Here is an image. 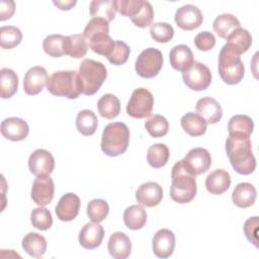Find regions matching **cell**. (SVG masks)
<instances>
[{"instance_id": "obj_40", "label": "cell", "mask_w": 259, "mask_h": 259, "mask_svg": "<svg viewBox=\"0 0 259 259\" xmlns=\"http://www.w3.org/2000/svg\"><path fill=\"white\" fill-rule=\"evenodd\" d=\"M145 127L151 137L162 138L168 134L169 122L163 115L154 114L145 122Z\"/></svg>"}, {"instance_id": "obj_17", "label": "cell", "mask_w": 259, "mask_h": 259, "mask_svg": "<svg viewBox=\"0 0 259 259\" xmlns=\"http://www.w3.org/2000/svg\"><path fill=\"white\" fill-rule=\"evenodd\" d=\"M80 205L81 201L79 196L75 193L69 192L60 198L55 211L60 221L70 222L78 215Z\"/></svg>"}, {"instance_id": "obj_31", "label": "cell", "mask_w": 259, "mask_h": 259, "mask_svg": "<svg viewBox=\"0 0 259 259\" xmlns=\"http://www.w3.org/2000/svg\"><path fill=\"white\" fill-rule=\"evenodd\" d=\"M123 223L130 230H140L147 223V212L142 205H131L123 212Z\"/></svg>"}, {"instance_id": "obj_6", "label": "cell", "mask_w": 259, "mask_h": 259, "mask_svg": "<svg viewBox=\"0 0 259 259\" xmlns=\"http://www.w3.org/2000/svg\"><path fill=\"white\" fill-rule=\"evenodd\" d=\"M130 143V130L123 122H111L107 124L101 137V150L109 157H117L123 154Z\"/></svg>"}, {"instance_id": "obj_21", "label": "cell", "mask_w": 259, "mask_h": 259, "mask_svg": "<svg viewBox=\"0 0 259 259\" xmlns=\"http://www.w3.org/2000/svg\"><path fill=\"white\" fill-rule=\"evenodd\" d=\"M196 113L199 114L207 123L213 124L221 120L223 116V109L221 104L213 98L205 96L197 100Z\"/></svg>"}, {"instance_id": "obj_20", "label": "cell", "mask_w": 259, "mask_h": 259, "mask_svg": "<svg viewBox=\"0 0 259 259\" xmlns=\"http://www.w3.org/2000/svg\"><path fill=\"white\" fill-rule=\"evenodd\" d=\"M104 238V229L98 223H87L79 233V244L88 250L100 246Z\"/></svg>"}, {"instance_id": "obj_33", "label": "cell", "mask_w": 259, "mask_h": 259, "mask_svg": "<svg viewBox=\"0 0 259 259\" xmlns=\"http://www.w3.org/2000/svg\"><path fill=\"white\" fill-rule=\"evenodd\" d=\"M1 97L7 99L12 97L18 89V76L9 68H2L0 71Z\"/></svg>"}, {"instance_id": "obj_41", "label": "cell", "mask_w": 259, "mask_h": 259, "mask_svg": "<svg viewBox=\"0 0 259 259\" xmlns=\"http://www.w3.org/2000/svg\"><path fill=\"white\" fill-rule=\"evenodd\" d=\"M227 44L232 45L243 54L250 49L252 45V36L247 29L240 27L227 37Z\"/></svg>"}, {"instance_id": "obj_29", "label": "cell", "mask_w": 259, "mask_h": 259, "mask_svg": "<svg viewBox=\"0 0 259 259\" xmlns=\"http://www.w3.org/2000/svg\"><path fill=\"white\" fill-rule=\"evenodd\" d=\"M181 126L189 136L199 137L206 132L207 122L199 114L187 112L181 117Z\"/></svg>"}, {"instance_id": "obj_34", "label": "cell", "mask_w": 259, "mask_h": 259, "mask_svg": "<svg viewBox=\"0 0 259 259\" xmlns=\"http://www.w3.org/2000/svg\"><path fill=\"white\" fill-rule=\"evenodd\" d=\"M98 126V120L92 110H81L76 117V127L83 136H92L95 134Z\"/></svg>"}, {"instance_id": "obj_45", "label": "cell", "mask_w": 259, "mask_h": 259, "mask_svg": "<svg viewBox=\"0 0 259 259\" xmlns=\"http://www.w3.org/2000/svg\"><path fill=\"white\" fill-rule=\"evenodd\" d=\"M130 53H131L130 47L125 42L121 40H115L112 51L106 58L108 62L111 63L112 65L120 66L127 61L130 57Z\"/></svg>"}, {"instance_id": "obj_4", "label": "cell", "mask_w": 259, "mask_h": 259, "mask_svg": "<svg viewBox=\"0 0 259 259\" xmlns=\"http://www.w3.org/2000/svg\"><path fill=\"white\" fill-rule=\"evenodd\" d=\"M109 22L102 18H92L84 28L83 35L88 47L96 54L107 57L114 47L109 35Z\"/></svg>"}, {"instance_id": "obj_39", "label": "cell", "mask_w": 259, "mask_h": 259, "mask_svg": "<svg viewBox=\"0 0 259 259\" xmlns=\"http://www.w3.org/2000/svg\"><path fill=\"white\" fill-rule=\"evenodd\" d=\"M22 39L21 30L13 25L1 26L0 28V46L2 49L10 50L20 44Z\"/></svg>"}, {"instance_id": "obj_25", "label": "cell", "mask_w": 259, "mask_h": 259, "mask_svg": "<svg viewBox=\"0 0 259 259\" xmlns=\"http://www.w3.org/2000/svg\"><path fill=\"white\" fill-rule=\"evenodd\" d=\"M169 59L172 68L180 72L186 71L194 62L192 51L186 45H178L172 48Z\"/></svg>"}, {"instance_id": "obj_14", "label": "cell", "mask_w": 259, "mask_h": 259, "mask_svg": "<svg viewBox=\"0 0 259 259\" xmlns=\"http://www.w3.org/2000/svg\"><path fill=\"white\" fill-rule=\"evenodd\" d=\"M55 193V184L49 176L36 177L31 187V199L39 206H46L52 202Z\"/></svg>"}, {"instance_id": "obj_44", "label": "cell", "mask_w": 259, "mask_h": 259, "mask_svg": "<svg viewBox=\"0 0 259 259\" xmlns=\"http://www.w3.org/2000/svg\"><path fill=\"white\" fill-rule=\"evenodd\" d=\"M150 34L157 42L165 44L170 41L174 36V29L167 22H156L150 26Z\"/></svg>"}, {"instance_id": "obj_16", "label": "cell", "mask_w": 259, "mask_h": 259, "mask_svg": "<svg viewBox=\"0 0 259 259\" xmlns=\"http://www.w3.org/2000/svg\"><path fill=\"white\" fill-rule=\"evenodd\" d=\"M153 252L158 258H168L173 254L175 248V235L168 229L156 232L152 241Z\"/></svg>"}, {"instance_id": "obj_30", "label": "cell", "mask_w": 259, "mask_h": 259, "mask_svg": "<svg viewBox=\"0 0 259 259\" xmlns=\"http://www.w3.org/2000/svg\"><path fill=\"white\" fill-rule=\"evenodd\" d=\"M92 18H102L108 22L115 17V0H94L89 7Z\"/></svg>"}, {"instance_id": "obj_23", "label": "cell", "mask_w": 259, "mask_h": 259, "mask_svg": "<svg viewBox=\"0 0 259 259\" xmlns=\"http://www.w3.org/2000/svg\"><path fill=\"white\" fill-rule=\"evenodd\" d=\"M257 197L255 186L249 182H241L236 185L232 193V200L235 205L246 208L254 204Z\"/></svg>"}, {"instance_id": "obj_5", "label": "cell", "mask_w": 259, "mask_h": 259, "mask_svg": "<svg viewBox=\"0 0 259 259\" xmlns=\"http://www.w3.org/2000/svg\"><path fill=\"white\" fill-rule=\"evenodd\" d=\"M107 77L105 66L98 61L84 59L78 71L79 91L84 95L95 94Z\"/></svg>"}, {"instance_id": "obj_27", "label": "cell", "mask_w": 259, "mask_h": 259, "mask_svg": "<svg viewBox=\"0 0 259 259\" xmlns=\"http://www.w3.org/2000/svg\"><path fill=\"white\" fill-rule=\"evenodd\" d=\"M21 245L23 250L33 258L42 257L47 250L46 238L34 232L27 233L23 237Z\"/></svg>"}, {"instance_id": "obj_32", "label": "cell", "mask_w": 259, "mask_h": 259, "mask_svg": "<svg viewBox=\"0 0 259 259\" xmlns=\"http://www.w3.org/2000/svg\"><path fill=\"white\" fill-rule=\"evenodd\" d=\"M97 108L102 117L113 119L120 112V101L115 95L107 93L99 98L97 102Z\"/></svg>"}, {"instance_id": "obj_15", "label": "cell", "mask_w": 259, "mask_h": 259, "mask_svg": "<svg viewBox=\"0 0 259 259\" xmlns=\"http://www.w3.org/2000/svg\"><path fill=\"white\" fill-rule=\"evenodd\" d=\"M162 198L163 189L159 183L154 181L143 183L136 191V199L142 206H157L161 202Z\"/></svg>"}, {"instance_id": "obj_38", "label": "cell", "mask_w": 259, "mask_h": 259, "mask_svg": "<svg viewBox=\"0 0 259 259\" xmlns=\"http://www.w3.org/2000/svg\"><path fill=\"white\" fill-rule=\"evenodd\" d=\"M88 50V44L83 34H72L67 36L66 55L71 58L80 59L83 58Z\"/></svg>"}, {"instance_id": "obj_18", "label": "cell", "mask_w": 259, "mask_h": 259, "mask_svg": "<svg viewBox=\"0 0 259 259\" xmlns=\"http://www.w3.org/2000/svg\"><path fill=\"white\" fill-rule=\"evenodd\" d=\"M47 80L48 74L44 67H31L24 75L23 90L27 95H36L44 89Z\"/></svg>"}, {"instance_id": "obj_43", "label": "cell", "mask_w": 259, "mask_h": 259, "mask_svg": "<svg viewBox=\"0 0 259 259\" xmlns=\"http://www.w3.org/2000/svg\"><path fill=\"white\" fill-rule=\"evenodd\" d=\"M31 225L40 231L49 230L53 225V218L50 210L44 206L35 207L30 213Z\"/></svg>"}, {"instance_id": "obj_46", "label": "cell", "mask_w": 259, "mask_h": 259, "mask_svg": "<svg viewBox=\"0 0 259 259\" xmlns=\"http://www.w3.org/2000/svg\"><path fill=\"white\" fill-rule=\"evenodd\" d=\"M258 226L259 218L251 217L244 224V233L247 240L258 248Z\"/></svg>"}, {"instance_id": "obj_13", "label": "cell", "mask_w": 259, "mask_h": 259, "mask_svg": "<svg viewBox=\"0 0 259 259\" xmlns=\"http://www.w3.org/2000/svg\"><path fill=\"white\" fill-rule=\"evenodd\" d=\"M177 26L183 30H193L202 23L203 16L200 9L192 4H186L179 7L174 16Z\"/></svg>"}, {"instance_id": "obj_3", "label": "cell", "mask_w": 259, "mask_h": 259, "mask_svg": "<svg viewBox=\"0 0 259 259\" xmlns=\"http://www.w3.org/2000/svg\"><path fill=\"white\" fill-rule=\"evenodd\" d=\"M241 53L232 45L226 44L219 55V74L222 80L229 85L242 81L245 67L241 60Z\"/></svg>"}, {"instance_id": "obj_24", "label": "cell", "mask_w": 259, "mask_h": 259, "mask_svg": "<svg viewBox=\"0 0 259 259\" xmlns=\"http://www.w3.org/2000/svg\"><path fill=\"white\" fill-rule=\"evenodd\" d=\"M231 185V176L224 169H217L210 172L205 178V187L211 194H223Z\"/></svg>"}, {"instance_id": "obj_8", "label": "cell", "mask_w": 259, "mask_h": 259, "mask_svg": "<svg viewBox=\"0 0 259 259\" xmlns=\"http://www.w3.org/2000/svg\"><path fill=\"white\" fill-rule=\"evenodd\" d=\"M163 66V55L155 48L144 50L136 60L135 70L142 78H154Z\"/></svg>"}, {"instance_id": "obj_1", "label": "cell", "mask_w": 259, "mask_h": 259, "mask_svg": "<svg viewBox=\"0 0 259 259\" xmlns=\"http://www.w3.org/2000/svg\"><path fill=\"white\" fill-rule=\"evenodd\" d=\"M226 152L234 170L242 175H249L256 168V159L252 154L250 138L229 136L226 141Z\"/></svg>"}, {"instance_id": "obj_11", "label": "cell", "mask_w": 259, "mask_h": 259, "mask_svg": "<svg viewBox=\"0 0 259 259\" xmlns=\"http://www.w3.org/2000/svg\"><path fill=\"white\" fill-rule=\"evenodd\" d=\"M183 163L194 176L205 173L211 165L209 152L204 148H193L184 157Z\"/></svg>"}, {"instance_id": "obj_36", "label": "cell", "mask_w": 259, "mask_h": 259, "mask_svg": "<svg viewBox=\"0 0 259 259\" xmlns=\"http://www.w3.org/2000/svg\"><path fill=\"white\" fill-rule=\"evenodd\" d=\"M67 36L62 34L48 35L42 41V49L47 55L53 58H59L66 55Z\"/></svg>"}, {"instance_id": "obj_9", "label": "cell", "mask_w": 259, "mask_h": 259, "mask_svg": "<svg viewBox=\"0 0 259 259\" xmlns=\"http://www.w3.org/2000/svg\"><path fill=\"white\" fill-rule=\"evenodd\" d=\"M154 106L153 94L146 88H137L126 104V113L138 119L149 117Z\"/></svg>"}, {"instance_id": "obj_42", "label": "cell", "mask_w": 259, "mask_h": 259, "mask_svg": "<svg viewBox=\"0 0 259 259\" xmlns=\"http://www.w3.org/2000/svg\"><path fill=\"white\" fill-rule=\"evenodd\" d=\"M109 212L108 203L104 199L95 198L87 204V215L93 223H101Z\"/></svg>"}, {"instance_id": "obj_19", "label": "cell", "mask_w": 259, "mask_h": 259, "mask_svg": "<svg viewBox=\"0 0 259 259\" xmlns=\"http://www.w3.org/2000/svg\"><path fill=\"white\" fill-rule=\"evenodd\" d=\"M0 130L2 136L12 142H19L24 140L29 133L27 122L19 117L5 118L1 122Z\"/></svg>"}, {"instance_id": "obj_37", "label": "cell", "mask_w": 259, "mask_h": 259, "mask_svg": "<svg viewBox=\"0 0 259 259\" xmlns=\"http://www.w3.org/2000/svg\"><path fill=\"white\" fill-rule=\"evenodd\" d=\"M135 25L141 28L151 26L154 19V9L149 1L143 0L141 5L130 17Z\"/></svg>"}, {"instance_id": "obj_28", "label": "cell", "mask_w": 259, "mask_h": 259, "mask_svg": "<svg viewBox=\"0 0 259 259\" xmlns=\"http://www.w3.org/2000/svg\"><path fill=\"white\" fill-rule=\"evenodd\" d=\"M212 27L214 32L220 37L227 39L230 34H232L236 29L240 28V21L233 14L224 13L215 17Z\"/></svg>"}, {"instance_id": "obj_47", "label": "cell", "mask_w": 259, "mask_h": 259, "mask_svg": "<svg viewBox=\"0 0 259 259\" xmlns=\"http://www.w3.org/2000/svg\"><path fill=\"white\" fill-rule=\"evenodd\" d=\"M194 45L199 51H210L215 46V37L209 31H201L195 35Z\"/></svg>"}, {"instance_id": "obj_49", "label": "cell", "mask_w": 259, "mask_h": 259, "mask_svg": "<svg viewBox=\"0 0 259 259\" xmlns=\"http://www.w3.org/2000/svg\"><path fill=\"white\" fill-rule=\"evenodd\" d=\"M54 5L59 7L61 10H70L76 3V0H68V1H53Z\"/></svg>"}, {"instance_id": "obj_48", "label": "cell", "mask_w": 259, "mask_h": 259, "mask_svg": "<svg viewBox=\"0 0 259 259\" xmlns=\"http://www.w3.org/2000/svg\"><path fill=\"white\" fill-rule=\"evenodd\" d=\"M15 11V3L12 0L0 1V20L4 21L11 18Z\"/></svg>"}, {"instance_id": "obj_2", "label": "cell", "mask_w": 259, "mask_h": 259, "mask_svg": "<svg viewBox=\"0 0 259 259\" xmlns=\"http://www.w3.org/2000/svg\"><path fill=\"white\" fill-rule=\"evenodd\" d=\"M196 195V180L185 167L183 160L174 164L171 171L170 197L173 201L184 204L190 202Z\"/></svg>"}, {"instance_id": "obj_7", "label": "cell", "mask_w": 259, "mask_h": 259, "mask_svg": "<svg viewBox=\"0 0 259 259\" xmlns=\"http://www.w3.org/2000/svg\"><path fill=\"white\" fill-rule=\"evenodd\" d=\"M48 91L55 96L76 99L79 94L77 71H57L48 77L46 83Z\"/></svg>"}, {"instance_id": "obj_12", "label": "cell", "mask_w": 259, "mask_h": 259, "mask_svg": "<svg viewBox=\"0 0 259 259\" xmlns=\"http://www.w3.org/2000/svg\"><path fill=\"white\" fill-rule=\"evenodd\" d=\"M28 168L36 177L49 176L54 171L55 159L49 151L37 149L33 151L28 158Z\"/></svg>"}, {"instance_id": "obj_35", "label": "cell", "mask_w": 259, "mask_h": 259, "mask_svg": "<svg viewBox=\"0 0 259 259\" xmlns=\"http://www.w3.org/2000/svg\"><path fill=\"white\" fill-rule=\"evenodd\" d=\"M170 152L165 144L158 143L152 145L147 152V161L155 169L162 168L169 160Z\"/></svg>"}, {"instance_id": "obj_22", "label": "cell", "mask_w": 259, "mask_h": 259, "mask_svg": "<svg viewBox=\"0 0 259 259\" xmlns=\"http://www.w3.org/2000/svg\"><path fill=\"white\" fill-rule=\"evenodd\" d=\"M107 249L114 259H125L132 251L131 239L122 232H115L109 237Z\"/></svg>"}, {"instance_id": "obj_10", "label": "cell", "mask_w": 259, "mask_h": 259, "mask_svg": "<svg viewBox=\"0 0 259 259\" xmlns=\"http://www.w3.org/2000/svg\"><path fill=\"white\" fill-rule=\"evenodd\" d=\"M182 78L189 89L201 91L207 89L210 85L211 72L206 65L194 61L186 71L182 72Z\"/></svg>"}, {"instance_id": "obj_26", "label": "cell", "mask_w": 259, "mask_h": 259, "mask_svg": "<svg viewBox=\"0 0 259 259\" xmlns=\"http://www.w3.org/2000/svg\"><path fill=\"white\" fill-rule=\"evenodd\" d=\"M254 130L252 118L245 114H237L232 116L228 122L229 136L250 138Z\"/></svg>"}]
</instances>
